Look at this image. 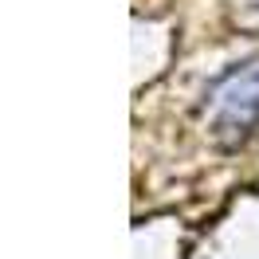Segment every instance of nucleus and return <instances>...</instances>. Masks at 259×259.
<instances>
[{"label":"nucleus","mask_w":259,"mask_h":259,"mask_svg":"<svg viewBox=\"0 0 259 259\" xmlns=\"http://www.w3.org/2000/svg\"><path fill=\"white\" fill-rule=\"evenodd\" d=\"M216 130L220 134H247L259 122V63H247L243 71H232L216 87Z\"/></svg>","instance_id":"nucleus-1"}]
</instances>
